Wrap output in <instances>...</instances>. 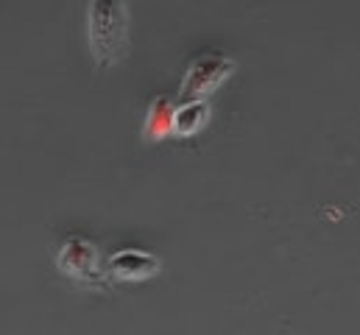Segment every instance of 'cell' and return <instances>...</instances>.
<instances>
[{
  "label": "cell",
  "mask_w": 360,
  "mask_h": 335,
  "mask_svg": "<svg viewBox=\"0 0 360 335\" xmlns=\"http://www.w3.org/2000/svg\"><path fill=\"white\" fill-rule=\"evenodd\" d=\"M92 53L101 65H112L126 51L129 37V8L120 0H92L87 6Z\"/></svg>",
  "instance_id": "6da1fadb"
},
{
  "label": "cell",
  "mask_w": 360,
  "mask_h": 335,
  "mask_svg": "<svg viewBox=\"0 0 360 335\" xmlns=\"http://www.w3.org/2000/svg\"><path fill=\"white\" fill-rule=\"evenodd\" d=\"M235 62L218 51H210V53H201L190 62L184 79H181V95H187L190 101H198L204 98L207 92H212L218 84L224 82L229 73H232Z\"/></svg>",
  "instance_id": "7a4b0ae2"
},
{
  "label": "cell",
  "mask_w": 360,
  "mask_h": 335,
  "mask_svg": "<svg viewBox=\"0 0 360 335\" xmlns=\"http://www.w3.org/2000/svg\"><path fill=\"white\" fill-rule=\"evenodd\" d=\"M56 265L82 282H101V254L98 246L87 238H68L56 251Z\"/></svg>",
  "instance_id": "3957f363"
},
{
  "label": "cell",
  "mask_w": 360,
  "mask_h": 335,
  "mask_svg": "<svg viewBox=\"0 0 360 335\" xmlns=\"http://www.w3.org/2000/svg\"><path fill=\"white\" fill-rule=\"evenodd\" d=\"M160 271V257L143 249H123L115 251L109 257V274L115 279L123 282H137V279H148Z\"/></svg>",
  "instance_id": "277c9868"
},
{
  "label": "cell",
  "mask_w": 360,
  "mask_h": 335,
  "mask_svg": "<svg viewBox=\"0 0 360 335\" xmlns=\"http://www.w3.org/2000/svg\"><path fill=\"white\" fill-rule=\"evenodd\" d=\"M210 118V103L204 98L198 101H184L181 106H176L174 112V132L187 137V134H195Z\"/></svg>",
  "instance_id": "5b68a950"
},
{
  "label": "cell",
  "mask_w": 360,
  "mask_h": 335,
  "mask_svg": "<svg viewBox=\"0 0 360 335\" xmlns=\"http://www.w3.org/2000/svg\"><path fill=\"white\" fill-rule=\"evenodd\" d=\"M174 112L176 106L171 103V98H154L146 115V134L148 137H165L168 132H174Z\"/></svg>",
  "instance_id": "8992f818"
}]
</instances>
